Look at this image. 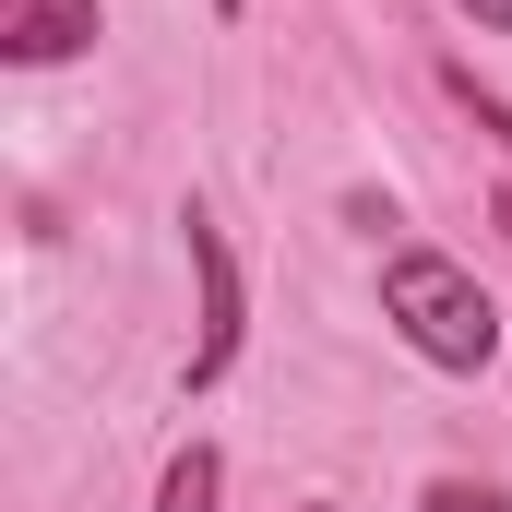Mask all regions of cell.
I'll return each instance as SVG.
<instances>
[{
  "label": "cell",
  "mask_w": 512,
  "mask_h": 512,
  "mask_svg": "<svg viewBox=\"0 0 512 512\" xmlns=\"http://www.w3.org/2000/svg\"><path fill=\"white\" fill-rule=\"evenodd\" d=\"M191 274H203V346H191V393L227 382V358H239V334H251V298H239V262L215 239V215H191Z\"/></svg>",
  "instance_id": "7a4b0ae2"
},
{
  "label": "cell",
  "mask_w": 512,
  "mask_h": 512,
  "mask_svg": "<svg viewBox=\"0 0 512 512\" xmlns=\"http://www.w3.org/2000/svg\"><path fill=\"white\" fill-rule=\"evenodd\" d=\"M453 12H477V24H501V36H512V0H453Z\"/></svg>",
  "instance_id": "8992f818"
},
{
  "label": "cell",
  "mask_w": 512,
  "mask_h": 512,
  "mask_svg": "<svg viewBox=\"0 0 512 512\" xmlns=\"http://www.w3.org/2000/svg\"><path fill=\"white\" fill-rule=\"evenodd\" d=\"M501 227H512V191H501Z\"/></svg>",
  "instance_id": "52a82bcc"
},
{
  "label": "cell",
  "mask_w": 512,
  "mask_h": 512,
  "mask_svg": "<svg viewBox=\"0 0 512 512\" xmlns=\"http://www.w3.org/2000/svg\"><path fill=\"white\" fill-rule=\"evenodd\" d=\"M322 512H334V501H322Z\"/></svg>",
  "instance_id": "ba28073f"
},
{
  "label": "cell",
  "mask_w": 512,
  "mask_h": 512,
  "mask_svg": "<svg viewBox=\"0 0 512 512\" xmlns=\"http://www.w3.org/2000/svg\"><path fill=\"white\" fill-rule=\"evenodd\" d=\"M155 512H215V453L191 441L179 465H167V489H155Z\"/></svg>",
  "instance_id": "277c9868"
},
{
  "label": "cell",
  "mask_w": 512,
  "mask_h": 512,
  "mask_svg": "<svg viewBox=\"0 0 512 512\" xmlns=\"http://www.w3.org/2000/svg\"><path fill=\"white\" fill-rule=\"evenodd\" d=\"M417 512H512V501H501V489H477V477H441Z\"/></svg>",
  "instance_id": "5b68a950"
},
{
  "label": "cell",
  "mask_w": 512,
  "mask_h": 512,
  "mask_svg": "<svg viewBox=\"0 0 512 512\" xmlns=\"http://www.w3.org/2000/svg\"><path fill=\"white\" fill-rule=\"evenodd\" d=\"M0 48L12 60H72V48H96V0H0Z\"/></svg>",
  "instance_id": "3957f363"
},
{
  "label": "cell",
  "mask_w": 512,
  "mask_h": 512,
  "mask_svg": "<svg viewBox=\"0 0 512 512\" xmlns=\"http://www.w3.org/2000/svg\"><path fill=\"white\" fill-rule=\"evenodd\" d=\"M382 310H393V334H405L429 370H489V358H501L489 286H477L465 262H441V251H393L382 262Z\"/></svg>",
  "instance_id": "6da1fadb"
}]
</instances>
